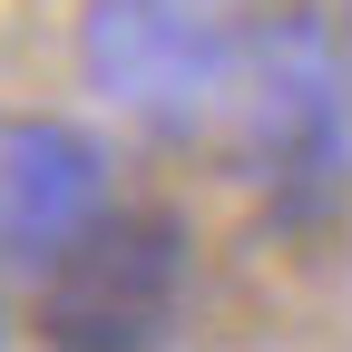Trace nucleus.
<instances>
[{
	"label": "nucleus",
	"mask_w": 352,
	"mask_h": 352,
	"mask_svg": "<svg viewBox=\"0 0 352 352\" xmlns=\"http://www.w3.org/2000/svg\"><path fill=\"white\" fill-rule=\"evenodd\" d=\"M235 176L254 186L264 226L314 245L352 215V69H342V30L314 0H284L245 50V88L226 118Z\"/></svg>",
	"instance_id": "obj_1"
},
{
	"label": "nucleus",
	"mask_w": 352,
	"mask_h": 352,
	"mask_svg": "<svg viewBox=\"0 0 352 352\" xmlns=\"http://www.w3.org/2000/svg\"><path fill=\"white\" fill-rule=\"evenodd\" d=\"M254 30L206 0H78V88L147 147H215Z\"/></svg>",
	"instance_id": "obj_2"
},
{
	"label": "nucleus",
	"mask_w": 352,
	"mask_h": 352,
	"mask_svg": "<svg viewBox=\"0 0 352 352\" xmlns=\"http://www.w3.org/2000/svg\"><path fill=\"white\" fill-rule=\"evenodd\" d=\"M196 284V245L176 206H108L50 274H39V333L69 352H138L166 342L176 314H186Z\"/></svg>",
	"instance_id": "obj_3"
},
{
	"label": "nucleus",
	"mask_w": 352,
	"mask_h": 352,
	"mask_svg": "<svg viewBox=\"0 0 352 352\" xmlns=\"http://www.w3.org/2000/svg\"><path fill=\"white\" fill-rule=\"evenodd\" d=\"M118 206V166L78 118L0 108V274H50V264Z\"/></svg>",
	"instance_id": "obj_4"
},
{
	"label": "nucleus",
	"mask_w": 352,
	"mask_h": 352,
	"mask_svg": "<svg viewBox=\"0 0 352 352\" xmlns=\"http://www.w3.org/2000/svg\"><path fill=\"white\" fill-rule=\"evenodd\" d=\"M333 30H342V69H352V0H333Z\"/></svg>",
	"instance_id": "obj_5"
},
{
	"label": "nucleus",
	"mask_w": 352,
	"mask_h": 352,
	"mask_svg": "<svg viewBox=\"0 0 352 352\" xmlns=\"http://www.w3.org/2000/svg\"><path fill=\"white\" fill-rule=\"evenodd\" d=\"M0 333H10V303H0Z\"/></svg>",
	"instance_id": "obj_6"
}]
</instances>
